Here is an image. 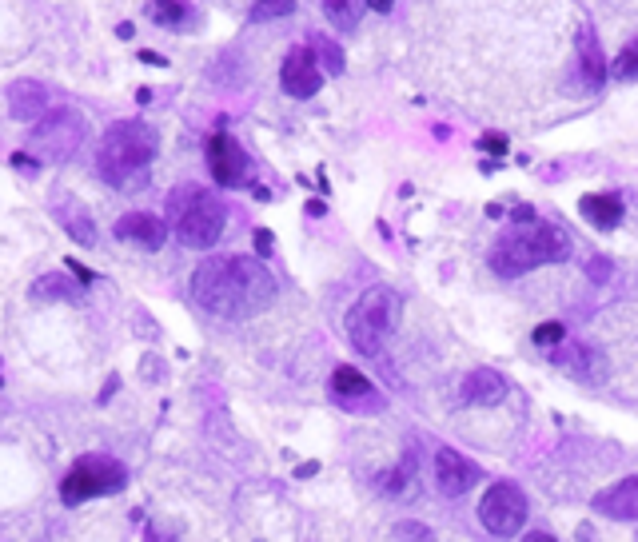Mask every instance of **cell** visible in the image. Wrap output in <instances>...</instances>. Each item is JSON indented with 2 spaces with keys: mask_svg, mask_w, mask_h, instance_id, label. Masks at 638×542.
<instances>
[{
  "mask_svg": "<svg viewBox=\"0 0 638 542\" xmlns=\"http://www.w3.org/2000/svg\"><path fill=\"white\" fill-rule=\"evenodd\" d=\"M192 299L216 319H252L276 299V275L256 256H208L192 271Z\"/></svg>",
  "mask_w": 638,
  "mask_h": 542,
  "instance_id": "obj_1",
  "label": "cell"
},
{
  "mask_svg": "<svg viewBox=\"0 0 638 542\" xmlns=\"http://www.w3.org/2000/svg\"><path fill=\"white\" fill-rule=\"evenodd\" d=\"M156 148H160V136L144 120H120L100 136L96 176L112 188H136L148 176Z\"/></svg>",
  "mask_w": 638,
  "mask_h": 542,
  "instance_id": "obj_2",
  "label": "cell"
},
{
  "mask_svg": "<svg viewBox=\"0 0 638 542\" xmlns=\"http://www.w3.org/2000/svg\"><path fill=\"white\" fill-rule=\"evenodd\" d=\"M567 256H571L567 232L555 224L531 220V224H511L499 236V244L491 248V268L515 279V275H527L531 268H543V264H563Z\"/></svg>",
  "mask_w": 638,
  "mask_h": 542,
  "instance_id": "obj_3",
  "label": "cell"
},
{
  "mask_svg": "<svg viewBox=\"0 0 638 542\" xmlns=\"http://www.w3.org/2000/svg\"><path fill=\"white\" fill-rule=\"evenodd\" d=\"M168 220H172L184 248L208 252V248H216V240L228 228V208L212 192H204L196 184H184L168 196Z\"/></svg>",
  "mask_w": 638,
  "mask_h": 542,
  "instance_id": "obj_4",
  "label": "cell"
},
{
  "mask_svg": "<svg viewBox=\"0 0 638 542\" xmlns=\"http://www.w3.org/2000/svg\"><path fill=\"white\" fill-rule=\"evenodd\" d=\"M399 311H403V303H399V295H395L391 287H367V291L347 307V319H343V331H347L351 347H355L359 355H371V359H375V355L383 351V339L395 331Z\"/></svg>",
  "mask_w": 638,
  "mask_h": 542,
  "instance_id": "obj_5",
  "label": "cell"
},
{
  "mask_svg": "<svg viewBox=\"0 0 638 542\" xmlns=\"http://www.w3.org/2000/svg\"><path fill=\"white\" fill-rule=\"evenodd\" d=\"M128 483V471L116 463V459H104V455H84L72 463V471L64 475L60 483V499L64 503H84V499H100V495H116L124 491Z\"/></svg>",
  "mask_w": 638,
  "mask_h": 542,
  "instance_id": "obj_6",
  "label": "cell"
},
{
  "mask_svg": "<svg viewBox=\"0 0 638 542\" xmlns=\"http://www.w3.org/2000/svg\"><path fill=\"white\" fill-rule=\"evenodd\" d=\"M479 523L499 539L519 535L527 523V495L515 483H491L487 495L479 499Z\"/></svg>",
  "mask_w": 638,
  "mask_h": 542,
  "instance_id": "obj_7",
  "label": "cell"
},
{
  "mask_svg": "<svg viewBox=\"0 0 638 542\" xmlns=\"http://www.w3.org/2000/svg\"><path fill=\"white\" fill-rule=\"evenodd\" d=\"M80 140H84V120L68 108H56L32 124V152L40 160H64L80 148Z\"/></svg>",
  "mask_w": 638,
  "mask_h": 542,
  "instance_id": "obj_8",
  "label": "cell"
},
{
  "mask_svg": "<svg viewBox=\"0 0 638 542\" xmlns=\"http://www.w3.org/2000/svg\"><path fill=\"white\" fill-rule=\"evenodd\" d=\"M280 84H284V92L296 96V100H308V96H316L319 88H323V68H319L316 52H312L308 44H300V48H292V52L284 56Z\"/></svg>",
  "mask_w": 638,
  "mask_h": 542,
  "instance_id": "obj_9",
  "label": "cell"
},
{
  "mask_svg": "<svg viewBox=\"0 0 638 542\" xmlns=\"http://www.w3.org/2000/svg\"><path fill=\"white\" fill-rule=\"evenodd\" d=\"M208 168H212V176H216L220 188H236L244 180V172H248V156H244V148L228 132H216L208 140Z\"/></svg>",
  "mask_w": 638,
  "mask_h": 542,
  "instance_id": "obj_10",
  "label": "cell"
},
{
  "mask_svg": "<svg viewBox=\"0 0 638 542\" xmlns=\"http://www.w3.org/2000/svg\"><path fill=\"white\" fill-rule=\"evenodd\" d=\"M475 483H479V471H475L459 451H451V447H439V451H435V487H439V495L463 499Z\"/></svg>",
  "mask_w": 638,
  "mask_h": 542,
  "instance_id": "obj_11",
  "label": "cell"
},
{
  "mask_svg": "<svg viewBox=\"0 0 638 542\" xmlns=\"http://www.w3.org/2000/svg\"><path fill=\"white\" fill-rule=\"evenodd\" d=\"M591 507H595L599 515H607V519H615V523H635L638 519V475H627V479H619L615 487L599 491V495L591 499Z\"/></svg>",
  "mask_w": 638,
  "mask_h": 542,
  "instance_id": "obj_12",
  "label": "cell"
},
{
  "mask_svg": "<svg viewBox=\"0 0 638 542\" xmlns=\"http://www.w3.org/2000/svg\"><path fill=\"white\" fill-rule=\"evenodd\" d=\"M116 236L128 240V244H140V248L156 252V248H164V240H168V224H164L160 216H152V212H128V216H120Z\"/></svg>",
  "mask_w": 638,
  "mask_h": 542,
  "instance_id": "obj_13",
  "label": "cell"
},
{
  "mask_svg": "<svg viewBox=\"0 0 638 542\" xmlns=\"http://www.w3.org/2000/svg\"><path fill=\"white\" fill-rule=\"evenodd\" d=\"M575 48H579V68H583L587 88H591V92H599V88L607 84V76H611V64H607L603 44H599V36H595V28H591V24H583V28H579Z\"/></svg>",
  "mask_w": 638,
  "mask_h": 542,
  "instance_id": "obj_14",
  "label": "cell"
},
{
  "mask_svg": "<svg viewBox=\"0 0 638 542\" xmlns=\"http://www.w3.org/2000/svg\"><path fill=\"white\" fill-rule=\"evenodd\" d=\"M8 112L24 124H36L48 116V88L40 80H16L8 88Z\"/></svg>",
  "mask_w": 638,
  "mask_h": 542,
  "instance_id": "obj_15",
  "label": "cell"
},
{
  "mask_svg": "<svg viewBox=\"0 0 638 542\" xmlns=\"http://www.w3.org/2000/svg\"><path fill=\"white\" fill-rule=\"evenodd\" d=\"M52 212H56V220H60V228L76 240V244H84V248H92L96 244V224H92V216H88V208L76 200V196H56L52 200Z\"/></svg>",
  "mask_w": 638,
  "mask_h": 542,
  "instance_id": "obj_16",
  "label": "cell"
},
{
  "mask_svg": "<svg viewBox=\"0 0 638 542\" xmlns=\"http://www.w3.org/2000/svg\"><path fill=\"white\" fill-rule=\"evenodd\" d=\"M463 399H467L471 407H495V403H503V399H507V379H503V371H495V367H475V371L463 379Z\"/></svg>",
  "mask_w": 638,
  "mask_h": 542,
  "instance_id": "obj_17",
  "label": "cell"
},
{
  "mask_svg": "<svg viewBox=\"0 0 638 542\" xmlns=\"http://www.w3.org/2000/svg\"><path fill=\"white\" fill-rule=\"evenodd\" d=\"M579 212L599 228V232H611L623 224V200L615 192H591L579 200Z\"/></svg>",
  "mask_w": 638,
  "mask_h": 542,
  "instance_id": "obj_18",
  "label": "cell"
},
{
  "mask_svg": "<svg viewBox=\"0 0 638 542\" xmlns=\"http://www.w3.org/2000/svg\"><path fill=\"white\" fill-rule=\"evenodd\" d=\"M575 355L567 359V355H559V363L575 375V379H583V383H603L607 379V371H611V363H607V355L599 351V347H571Z\"/></svg>",
  "mask_w": 638,
  "mask_h": 542,
  "instance_id": "obj_19",
  "label": "cell"
},
{
  "mask_svg": "<svg viewBox=\"0 0 638 542\" xmlns=\"http://www.w3.org/2000/svg\"><path fill=\"white\" fill-rule=\"evenodd\" d=\"M80 287L84 283H72V279H64L60 271H48V275H40L36 283H32V299L36 303H52V299H80Z\"/></svg>",
  "mask_w": 638,
  "mask_h": 542,
  "instance_id": "obj_20",
  "label": "cell"
},
{
  "mask_svg": "<svg viewBox=\"0 0 638 542\" xmlns=\"http://www.w3.org/2000/svg\"><path fill=\"white\" fill-rule=\"evenodd\" d=\"M331 391L339 395V399H359V395H367L371 391V383H367V375L363 371H355V367H335L331 371Z\"/></svg>",
  "mask_w": 638,
  "mask_h": 542,
  "instance_id": "obj_21",
  "label": "cell"
},
{
  "mask_svg": "<svg viewBox=\"0 0 638 542\" xmlns=\"http://www.w3.org/2000/svg\"><path fill=\"white\" fill-rule=\"evenodd\" d=\"M363 4H367V0H323V16H327L339 32H355Z\"/></svg>",
  "mask_w": 638,
  "mask_h": 542,
  "instance_id": "obj_22",
  "label": "cell"
},
{
  "mask_svg": "<svg viewBox=\"0 0 638 542\" xmlns=\"http://www.w3.org/2000/svg\"><path fill=\"white\" fill-rule=\"evenodd\" d=\"M148 16H152L156 24H164V28H180V24H188L192 8H188V0H152V4H148Z\"/></svg>",
  "mask_w": 638,
  "mask_h": 542,
  "instance_id": "obj_23",
  "label": "cell"
},
{
  "mask_svg": "<svg viewBox=\"0 0 638 542\" xmlns=\"http://www.w3.org/2000/svg\"><path fill=\"white\" fill-rule=\"evenodd\" d=\"M312 52H316L319 68H327V76H339L343 68H347V56H343V48L335 44V40H327V36H312V44H308Z\"/></svg>",
  "mask_w": 638,
  "mask_h": 542,
  "instance_id": "obj_24",
  "label": "cell"
},
{
  "mask_svg": "<svg viewBox=\"0 0 638 542\" xmlns=\"http://www.w3.org/2000/svg\"><path fill=\"white\" fill-rule=\"evenodd\" d=\"M611 72H615V80H638V40H631V44L615 56Z\"/></svg>",
  "mask_w": 638,
  "mask_h": 542,
  "instance_id": "obj_25",
  "label": "cell"
},
{
  "mask_svg": "<svg viewBox=\"0 0 638 542\" xmlns=\"http://www.w3.org/2000/svg\"><path fill=\"white\" fill-rule=\"evenodd\" d=\"M292 12H296V0H256L252 4V20H280Z\"/></svg>",
  "mask_w": 638,
  "mask_h": 542,
  "instance_id": "obj_26",
  "label": "cell"
},
{
  "mask_svg": "<svg viewBox=\"0 0 638 542\" xmlns=\"http://www.w3.org/2000/svg\"><path fill=\"white\" fill-rule=\"evenodd\" d=\"M563 335H567V331H563V323H559V319L539 323V327L531 331V339H535L539 347H559V343H563Z\"/></svg>",
  "mask_w": 638,
  "mask_h": 542,
  "instance_id": "obj_27",
  "label": "cell"
},
{
  "mask_svg": "<svg viewBox=\"0 0 638 542\" xmlns=\"http://www.w3.org/2000/svg\"><path fill=\"white\" fill-rule=\"evenodd\" d=\"M395 539H411V542H435V535L427 531V527H419V523H399L395 527Z\"/></svg>",
  "mask_w": 638,
  "mask_h": 542,
  "instance_id": "obj_28",
  "label": "cell"
},
{
  "mask_svg": "<svg viewBox=\"0 0 638 542\" xmlns=\"http://www.w3.org/2000/svg\"><path fill=\"white\" fill-rule=\"evenodd\" d=\"M252 244H256V256H272V232L268 228H256V236H252Z\"/></svg>",
  "mask_w": 638,
  "mask_h": 542,
  "instance_id": "obj_29",
  "label": "cell"
},
{
  "mask_svg": "<svg viewBox=\"0 0 638 542\" xmlns=\"http://www.w3.org/2000/svg\"><path fill=\"white\" fill-rule=\"evenodd\" d=\"M587 275H591L595 283H607V275H611V264H607V260L599 256V260H591V264H587Z\"/></svg>",
  "mask_w": 638,
  "mask_h": 542,
  "instance_id": "obj_30",
  "label": "cell"
},
{
  "mask_svg": "<svg viewBox=\"0 0 638 542\" xmlns=\"http://www.w3.org/2000/svg\"><path fill=\"white\" fill-rule=\"evenodd\" d=\"M12 168H20V172H36V168H40V160H36V156H28V152H16V156H12Z\"/></svg>",
  "mask_w": 638,
  "mask_h": 542,
  "instance_id": "obj_31",
  "label": "cell"
},
{
  "mask_svg": "<svg viewBox=\"0 0 638 542\" xmlns=\"http://www.w3.org/2000/svg\"><path fill=\"white\" fill-rule=\"evenodd\" d=\"M483 148H487L491 156H503V152H507V140H503V136H483Z\"/></svg>",
  "mask_w": 638,
  "mask_h": 542,
  "instance_id": "obj_32",
  "label": "cell"
},
{
  "mask_svg": "<svg viewBox=\"0 0 638 542\" xmlns=\"http://www.w3.org/2000/svg\"><path fill=\"white\" fill-rule=\"evenodd\" d=\"M64 264H68V271H72V275H76V283H84V287H88V283H92V271L84 268V264H76V260H64Z\"/></svg>",
  "mask_w": 638,
  "mask_h": 542,
  "instance_id": "obj_33",
  "label": "cell"
},
{
  "mask_svg": "<svg viewBox=\"0 0 638 542\" xmlns=\"http://www.w3.org/2000/svg\"><path fill=\"white\" fill-rule=\"evenodd\" d=\"M140 60H144V64H152V68H164V64H168V60H164L160 52H148V48L140 52Z\"/></svg>",
  "mask_w": 638,
  "mask_h": 542,
  "instance_id": "obj_34",
  "label": "cell"
},
{
  "mask_svg": "<svg viewBox=\"0 0 638 542\" xmlns=\"http://www.w3.org/2000/svg\"><path fill=\"white\" fill-rule=\"evenodd\" d=\"M144 542H176L168 531H160V527H148V535H144Z\"/></svg>",
  "mask_w": 638,
  "mask_h": 542,
  "instance_id": "obj_35",
  "label": "cell"
},
{
  "mask_svg": "<svg viewBox=\"0 0 638 542\" xmlns=\"http://www.w3.org/2000/svg\"><path fill=\"white\" fill-rule=\"evenodd\" d=\"M304 212H308L312 220H319V216H327V204H323V200H308V208H304Z\"/></svg>",
  "mask_w": 638,
  "mask_h": 542,
  "instance_id": "obj_36",
  "label": "cell"
},
{
  "mask_svg": "<svg viewBox=\"0 0 638 542\" xmlns=\"http://www.w3.org/2000/svg\"><path fill=\"white\" fill-rule=\"evenodd\" d=\"M316 471H319V463H300V467H296V479H312Z\"/></svg>",
  "mask_w": 638,
  "mask_h": 542,
  "instance_id": "obj_37",
  "label": "cell"
},
{
  "mask_svg": "<svg viewBox=\"0 0 638 542\" xmlns=\"http://www.w3.org/2000/svg\"><path fill=\"white\" fill-rule=\"evenodd\" d=\"M391 4H395V0H367L371 12H391Z\"/></svg>",
  "mask_w": 638,
  "mask_h": 542,
  "instance_id": "obj_38",
  "label": "cell"
},
{
  "mask_svg": "<svg viewBox=\"0 0 638 542\" xmlns=\"http://www.w3.org/2000/svg\"><path fill=\"white\" fill-rule=\"evenodd\" d=\"M523 542H559V539H555V535H547V531H531Z\"/></svg>",
  "mask_w": 638,
  "mask_h": 542,
  "instance_id": "obj_39",
  "label": "cell"
},
{
  "mask_svg": "<svg viewBox=\"0 0 638 542\" xmlns=\"http://www.w3.org/2000/svg\"><path fill=\"white\" fill-rule=\"evenodd\" d=\"M116 36H120V40H132V36H136V28H132V24H128V20H124V24H120V28H116Z\"/></svg>",
  "mask_w": 638,
  "mask_h": 542,
  "instance_id": "obj_40",
  "label": "cell"
}]
</instances>
